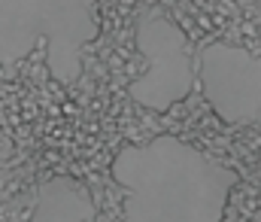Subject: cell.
<instances>
[{"mask_svg": "<svg viewBox=\"0 0 261 222\" xmlns=\"http://www.w3.org/2000/svg\"><path fill=\"white\" fill-rule=\"evenodd\" d=\"M234 174L195 146L161 137L140 152L131 222H222Z\"/></svg>", "mask_w": 261, "mask_h": 222, "instance_id": "cell-1", "label": "cell"}, {"mask_svg": "<svg viewBox=\"0 0 261 222\" xmlns=\"http://www.w3.org/2000/svg\"><path fill=\"white\" fill-rule=\"evenodd\" d=\"M201 73L207 100L222 119L261 128V55L216 43L204 49Z\"/></svg>", "mask_w": 261, "mask_h": 222, "instance_id": "cell-2", "label": "cell"}, {"mask_svg": "<svg viewBox=\"0 0 261 222\" xmlns=\"http://www.w3.org/2000/svg\"><path fill=\"white\" fill-rule=\"evenodd\" d=\"M240 4H252V0H240Z\"/></svg>", "mask_w": 261, "mask_h": 222, "instance_id": "cell-3", "label": "cell"}]
</instances>
